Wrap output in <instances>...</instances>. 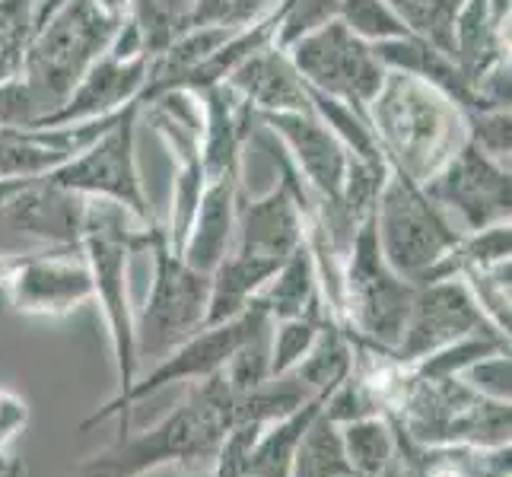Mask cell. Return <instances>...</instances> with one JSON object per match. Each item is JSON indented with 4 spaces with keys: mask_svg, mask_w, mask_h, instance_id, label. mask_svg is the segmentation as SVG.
<instances>
[{
    "mask_svg": "<svg viewBox=\"0 0 512 477\" xmlns=\"http://www.w3.org/2000/svg\"><path fill=\"white\" fill-rule=\"evenodd\" d=\"M26 474V465L20 458H13L7 449H0V477H23Z\"/></svg>",
    "mask_w": 512,
    "mask_h": 477,
    "instance_id": "obj_40",
    "label": "cell"
},
{
    "mask_svg": "<svg viewBox=\"0 0 512 477\" xmlns=\"http://www.w3.org/2000/svg\"><path fill=\"white\" fill-rule=\"evenodd\" d=\"M239 198H242V175L204 179L198 210H194V220L179 249V258L188 268L210 274L223 261V255L233 249Z\"/></svg>",
    "mask_w": 512,
    "mask_h": 477,
    "instance_id": "obj_21",
    "label": "cell"
},
{
    "mask_svg": "<svg viewBox=\"0 0 512 477\" xmlns=\"http://www.w3.org/2000/svg\"><path fill=\"white\" fill-rule=\"evenodd\" d=\"M93 4L109 16H115V20H125L128 10H131V0H93Z\"/></svg>",
    "mask_w": 512,
    "mask_h": 477,
    "instance_id": "obj_41",
    "label": "cell"
},
{
    "mask_svg": "<svg viewBox=\"0 0 512 477\" xmlns=\"http://www.w3.org/2000/svg\"><path fill=\"white\" fill-rule=\"evenodd\" d=\"M229 90L239 93L249 109L258 115L277 112H309V86L299 77L290 55L277 45H264L245 58L233 74L223 80Z\"/></svg>",
    "mask_w": 512,
    "mask_h": 477,
    "instance_id": "obj_20",
    "label": "cell"
},
{
    "mask_svg": "<svg viewBox=\"0 0 512 477\" xmlns=\"http://www.w3.org/2000/svg\"><path fill=\"white\" fill-rule=\"evenodd\" d=\"M430 201L458 223L462 233H474L493 223H506L512 214V172L509 163L487 156L465 140L458 153L423 185Z\"/></svg>",
    "mask_w": 512,
    "mask_h": 477,
    "instance_id": "obj_12",
    "label": "cell"
},
{
    "mask_svg": "<svg viewBox=\"0 0 512 477\" xmlns=\"http://www.w3.org/2000/svg\"><path fill=\"white\" fill-rule=\"evenodd\" d=\"M277 153L280 182L271 191H264L261 198H239L233 249L284 264L306 242V226L315 204L312 191L290 166L284 150L277 147Z\"/></svg>",
    "mask_w": 512,
    "mask_h": 477,
    "instance_id": "obj_13",
    "label": "cell"
},
{
    "mask_svg": "<svg viewBox=\"0 0 512 477\" xmlns=\"http://www.w3.org/2000/svg\"><path fill=\"white\" fill-rule=\"evenodd\" d=\"M353 357H357V347L347 338V331L328 318L325 328L319 331L312 350L306 353V360L293 369V379L306 388L309 395H331L353 369Z\"/></svg>",
    "mask_w": 512,
    "mask_h": 477,
    "instance_id": "obj_27",
    "label": "cell"
},
{
    "mask_svg": "<svg viewBox=\"0 0 512 477\" xmlns=\"http://www.w3.org/2000/svg\"><path fill=\"white\" fill-rule=\"evenodd\" d=\"M42 121V105L35 102L23 77L0 83V128H26Z\"/></svg>",
    "mask_w": 512,
    "mask_h": 477,
    "instance_id": "obj_38",
    "label": "cell"
},
{
    "mask_svg": "<svg viewBox=\"0 0 512 477\" xmlns=\"http://www.w3.org/2000/svg\"><path fill=\"white\" fill-rule=\"evenodd\" d=\"M376 58L382 61L385 70H398V74H411L423 83L443 90L449 99H455L462 109H471L474 105V90L471 80L462 74V67L452 61V55H446L443 48H436L430 42L417 39V35L404 32L398 39H385L373 45Z\"/></svg>",
    "mask_w": 512,
    "mask_h": 477,
    "instance_id": "obj_22",
    "label": "cell"
},
{
    "mask_svg": "<svg viewBox=\"0 0 512 477\" xmlns=\"http://www.w3.org/2000/svg\"><path fill=\"white\" fill-rule=\"evenodd\" d=\"M474 334L503 338V334L487 322L481 306L474 303V296L462 277L433 280V284L417 287L408 322H404L401 341L392 357L401 366H408V363L430 357L433 350H443L462 338H474Z\"/></svg>",
    "mask_w": 512,
    "mask_h": 477,
    "instance_id": "obj_14",
    "label": "cell"
},
{
    "mask_svg": "<svg viewBox=\"0 0 512 477\" xmlns=\"http://www.w3.org/2000/svg\"><path fill=\"white\" fill-rule=\"evenodd\" d=\"M468 140L487 156L509 163L512 150V118L509 109H465Z\"/></svg>",
    "mask_w": 512,
    "mask_h": 477,
    "instance_id": "obj_36",
    "label": "cell"
},
{
    "mask_svg": "<svg viewBox=\"0 0 512 477\" xmlns=\"http://www.w3.org/2000/svg\"><path fill=\"white\" fill-rule=\"evenodd\" d=\"M156 223H140L131 210L112 201L90 198L86 207V229L80 239V255L93 277V299L109 328L112 360L118 392H128L131 382L140 376L137 347H134V306H131V258L147 252Z\"/></svg>",
    "mask_w": 512,
    "mask_h": 477,
    "instance_id": "obj_3",
    "label": "cell"
},
{
    "mask_svg": "<svg viewBox=\"0 0 512 477\" xmlns=\"http://www.w3.org/2000/svg\"><path fill=\"white\" fill-rule=\"evenodd\" d=\"M252 303H258L271 322H284V318H296L315 306H325L322 287H319V264H315L309 242L299 245V249L280 264Z\"/></svg>",
    "mask_w": 512,
    "mask_h": 477,
    "instance_id": "obj_24",
    "label": "cell"
},
{
    "mask_svg": "<svg viewBox=\"0 0 512 477\" xmlns=\"http://www.w3.org/2000/svg\"><path fill=\"white\" fill-rule=\"evenodd\" d=\"M4 290L13 312L32 318H64L93 299V277L80 249H48L20 255Z\"/></svg>",
    "mask_w": 512,
    "mask_h": 477,
    "instance_id": "obj_15",
    "label": "cell"
},
{
    "mask_svg": "<svg viewBox=\"0 0 512 477\" xmlns=\"http://www.w3.org/2000/svg\"><path fill=\"white\" fill-rule=\"evenodd\" d=\"M385 4L411 35L452 55V26L465 0H385Z\"/></svg>",
    "mask_w": 512,
    "mask_h": 477,
    "instance_id": "obj_31",
    "label": "cell"
},
{
    "mask_svg": "<svg viewBox=\"0 0 512 477\" xmlns=\"http://www.w3.org/2000/svg\"><path fill=\"white\" fill-rule=\"evenodd\" d=\"M465 284L474 296V303L481 306L487 322L497 328L503 338H509V261L493 264L484 271H468Z\"/></svg>",
    "mask_w": 512,
    "mask_h": 477,
    "instance_id": "obj_35",
    "label": "cell"
},
{
    "mask_svg": "<svg viewBox=\"0 0 512 477\" xmlns=\"http://www.w3.org/2000/svg\"><path fill=\"white\" fill-rule=\"evenodd\" d=\"M328 395H312L306 404L261 430L258 443L245 455V477H290L293 455L303 443L309 423L322 414Z\"/></svg>",
    "mask_w": 512,
    "mask_h": 477,
    "instance_id": "obj_25",
    "label": "cell"
},
{
    "mask_svg": "<svg viewBox=\"0 0 512 477\" xmlns=\"http://www.w3.org/2000/svg\"><path fill=\"white\" fill-rule=\"evenodd\" d=\"M118 26L121 20L99 10L93 0H58L42 16L23 48L20 70L35 102L42 105V121L61 109L86 70L109 51Z\"/></svg>",
    "mask_w": 512,
    "mask_h": 477,
    "instance_id": "obj_5",
    "label": "cell"
},
{
    "mask_svg": "<svg viewBox=\"0 0 512 477\" xmlns=\"http://www.w3.org/2000/svg\"><path fill=\"white\" fill-rule=\"evenodd\" d=\"M10 4H13V7H20L23 13H29V16H32V29H35V26L42 23V16H45L51 7H55L58 0H10Z\"/></svg>",
    "mask_w": 512,
    "mask_h": 477,
    "instance_id": "obj_39",
    "label": "cell"
},
{
    "mask_svg": "<svg viewBox=\"0 0 512 477\" xmlns=\"http://www.w3.org/2000/svg\"><path fill=\"white\" fill-rule=\"evenodd\" d=\"M258 128L268 131L277 147L284 150L290 166L299 172L315 201H334L341 194L347 172H350V153L334 137L325 121L309 112H277V115H258Z\"/></svg>",
    "mask_w": 512,
    "mask_h": 477,
    "instance_id": "obj_16",
    "label": "cell"
},
{
    "mask_svg": "<svg viewBox=\"0 0 512 477\" xmlns=\"http://www.w3.org/2000/svg\"><path fill=\"white\" fill-rule=\"evenodd\" d=\"M277 268H280L277 261L229 249L217 268L210 271V296H207L204 328L223 325V322H229V318L242 315L252 306V299L264 290V284L274 277Z\"/></svg>",
    "mask_w": 512,
    "mask_h": 477,
    "instance_id": "obj_23",
    "label": "cell"
},
{
    "mask_svg": "<svg viewBox=\"0 0 512 477\" xmlns=\"http://www.w3.org/2000/svg\"><path fill=\"white\" fill-rule=\"evenodd\" d=\"M268 325H271V318L264 315V309L258 303H252L242 315L229 318V322H223V325L201 328L198 334H191L185 344H179L172 353H166L163 360H156L147 376H137L128 392L112 395L99 411H93L90 417H86L80 423V433H90L93 427H99V423L112 420V417L121 420V433H128L131 408L137 401L163 392V388H169V385L201 382L207 376H214L217 369H223L229 360L236 357V350L242 344H249L255 334L264 331Z\"/></svg>",
    "mask_w": 512,
    "mask_h": 477,
    "instance_id": "obj_9",
    "label": "cell"
},
{
    "mask_svg": "<svg viewBox=\"0 0 512 477\" xmlns=\"http://www.w3.org/2000/svg\"><path fill=\"white\" fill-rule=\"evenodd\" d=\"M388 417L404 443L420 449H497L512 433L509 404L478 395L458 376L420 379L408 366Z\"/></svg>",
    "mask_w": 512,
    "mask_h": 477,
    "instance_id": "obj_4",
    "label": "cell"
},
{
    "mask_svg": "<svg viewBox=\"0 0 512 477\" xmlns=\"http://www.w3.org/2000/svg\"><path fill=\"white\" fill-rule=\"evenodd\" d=\"M373 223L385 261L404 280H411L414 287L462 239V229L430 201L423 185H417L392 166H388V175L382 182Z\"/></svg>",
    "mask_w": 512,
    "mask_h": 477,
    "instance_id": "obj_7",
    "label": "cell"
},
{
    "mask_svg": "<svg viewBox=\"0 0 512 477\" xmlns=\"http://www.w3.org/2000/svg\"><path fill=\"white\" fill-rule=\"evenodd\" d=\"M137 121L140 102H131L109 131L96 137L86 150H80L70 163L51 172L48 179L83 194V198L121 204L140 223H156L144 179H140L137 169Z\"/></svg>",
    "mask_w": 512,
    "mask_h": 477,
    "instance_id": "obj_10",
    "label": "cell"
},
{
    "mask_svg": "<svg viewBox=\"0 0 512 477\" xmlns=\"http://www.w3.org/2000/svg\"><path fill=\"white\" fill-rule=\"evenodd\" d=\"M290 477H363L347 465L338 439V423L325 417V408L309 423L303 443L293 455Z\"/></svg>",
    "mask_w": 512,
    "mask_h": 477,
    "instance_id": "obj_30",
    "label": "cell"
},
{
    "mask_svg": "<svg viewBox=\"0 0 512 477\" xmlns=\"http://www.w3.org/2000/svg\"><path fill=\"white\" fill-rule=\"evenodd\" d=\"M118 115L80 121V125L0 128V179H42V175H51L109 131Z\"/></svg>",
    "mask_w": 512,
    "mask_h": 477,
    "instance_id": "obj_17",
    "label": "cell"
},
{
    "mask_svg": "<svg viewBox=\"0 0 512 477\" xmlns=\"http://www.w3.org/2000/svg\"><path fill=\"white\" fill-rule=\"evenodd\" d=\"M366 118L385 163L417 185H427L468 140L462 105L436 86L398 70H385Z\"/></svg>",
    "mask_w": 512,
    "mask_h": 477,
    "instance_id": "obj_2",
    "label": "cell"
},
{
    "mask_svg": "<svg viewBox=\"0 0 512 477\" xmlns=\"http://www.w3.org/2000/svg\"><path fill=\"white\" fill-rule=\"evenodd\" d=\"M309 102H312V112L325 121V128L341 140L350 156H357L360 163H369V166H382V169L388 166L379 150V140L373 134V125H369V118L363 112L315 90H309Z\"/></svg>",
    "mask_w": 512,
    "mask_h": 477,
    "instance_id": "obj_28",
    "label": "cell"
},
{
    "mask_svg": "<svg viewBox=\"0 0 512 477\" xmlns=\"http://www.w3.org/2000/svg\"><path fill=\"white\" fill-rule=\"evenodd\" d=\"M16 261H20V255H0V287L7 284L10 271L16 268Z\"/></svg>",
    "mask_w": 512,
    "mask_h": 477,
    "instance_id": "obj_42",
    "label": "cell"
},
{
    "mask_svg": "<svg viewBox=\"0 0 512 477\" xmlns=\"http://www.w3.org/2000/svg\"><path fill=\"white\" fill-rule=\"evenodd\" d=\"M284 4V0H191L185 29H226L242 32L249 26H258L261 20Z\"/></svg>",
    "mask_w": 512,
    "mask_h": 477,
    "instance_id": "obj_33",
    "label": "cell"
},
{
    "mask_svg": "<svg viewBox=\"0 0 512 477\" xmlns=\"http://www.w3.org/2000/svg\"><path fill=\"white\" fill-rule=\"evenodd\" d=\"M153 255V284L147 290L144 309L134 315V347L137 363H156L191 334L204 328L207 318V296H210V274H201L169 249L163 223L153 233L150 249Z\"/></svg>",
    "mask_w": 512,
    "mask_h": 477,
    "instance_id": "obj_8",
    "label": "cell"
},
{
    "mask_svg": "<svg viewBox=\"0 0 512 477\" xmlns=\"http://www.w3.org/2000/svg\"><path fill=\"white\" fill-rule=\"evenodd\" d=\"M414 293L417 287L411 280H404L385 261L376 239V223L369 217L341 255L338 306L331 318L347 331L353 344L395 353Z\"/></svg>",
    "mask_w": 512,
    "mask_h": 477,
    "instance_id": "obj_6",
    "label": "cell"
},
{
    "mask_svg": "<svg viewBox=\"0 0 512 477\" xmlns=\"http://www.w3.org/2000/svg\"><path fill=\"white\" fill-rule=\"evenodd\" d=\"M458 379L468 382L474 392L490 398V401H512V366H509V350H497L490 357L474 360L468 369L458 373Z\"/></svg>",
    "mask_w": 512,
    "mask_h": 477,
    "instance_id": "obj_37",
    "label": "cell"
},
{
    "mask_svg": "<svg viewBox=\"0 0 512 477\" xmlns=\"http://www.w3.org/2000/svg\"><path fill=\"white\" fill-rule=\"evenodd\" d=\"M334 20L344 23L357 39L376 45L385 39H398L408 29L398 23V16L388 10L385 0H331Z\"/></svg>",
    "mask_w": 512,
    "mask_h": 477,
    "instance_id": "obj_34",
    "label": "cell"
},
{
    "mask_svg": "<svg viewBox=\"0 0 512 477\" xmlns=\"http://www.w3.org/2000/svg\"><path fill=\"white\" fill-rule=\"evenodd\" d=\"M338 439L347 465L363 477H385L398 462V430L388 414H369L338 423Z\"/></svg>",
    "mask_w": 512,
    "mask_h": 477,
    "instance_id": "obj_26",
    "label": "cell"
},
{
    "mask_svg": "<svg viewBox=\"0 0 512 477\" xmlns=\"http://www.w3.org/2000/svg\"><path fill=\"white\" fill-rule=\"evenodd\" d=\"M147 77H150V58L118 61L112 55H102L86 70L61 109L51 112L42 125H80V121L118 115L121 109H128L131 102L140 99Z\"/></svg>",
    "mask_w": 512,
    "mask_h": 477,
    "instance_id": "obj_19",
    "label": "cell"
},
{
    "mask_svg": "<svg viewBox=\"0 0 512 477\" xmlns=\"http://www.w3.org/2000/svg\"><path fill=\"white\" fill-rule=\"evenodd\" d=\"M86 207H90V198H83V194L42 175V179H29L23 191L0 210V217L16 233L39 239L48 249H80L86 229Z\"/></svg>",
    "mask_w": 512,
    "mask_h": 477,
    "instance_id": "obj_18",
    "label": "cell"
},
{
    "mask_svg": "<svg viewBox=\"0 0 512 477\" xmlns=\"http://www.w3.org/2000/svg\"><path fill=\"white\" fill-rule=\"evenodd\" d=\"M328 309L315 306L296 318H284V322H271V350H268V379H284L293 369L306 360L319 331L328 322Z\"/></svg>",
    "mask_w": 512,
    "mask_h": 477,
    "instance_id": "obj_29",
    "label": "cell"
},
{
    "mask_svg": "<svg viewBox=\"0 0 512 477\" xmlns=\"http://www.w3.org/2000/svg\"><path fill=\"white\" fill-rule=\"evenodd\" d=\"M188 10L191 0H131L128 16L140 29V39H144L150 58L160 55L175 35L185 32Z\"/></svg>",
    "mask_w": 512,
    "mask_h": 477,
    "instance_id": "obj_32",
    "label": "cell"
},
{
    "mask_svg": "<svg viewBox=\"0 0 512 477\" xmlns=\"http://www.w3.org/2000/svg\"><path fill=\"white\" fill-rule=\"evenodd\" d=\"M284 51L309 90L341 99L363 115L385 80V67L376 58L373 45L357 39L338 20L306 32Z\"/></svg>",
    "mask_w": 512,
    "mask_h": 477,
    "instance_id": "obj_11",
    "label": "cell"
},
{
    "mask_svg": "<svg viewBox=\"0 0 512 477\" xmlns=\"http://www.w3.org/2000/svg\"><path fill=\"white\" fill-rule=\"evenodd\" d=\"M236 423V392L223 369L191 382L185 401L144 433L121 439L74 471V477H144L166 465H214L226 433Z\"/></svg>",
    "mask_w": 512,
    "mask_h": 477,
    "instance_id": "obj_1",
    "label": "cell"
}]
</instances>
